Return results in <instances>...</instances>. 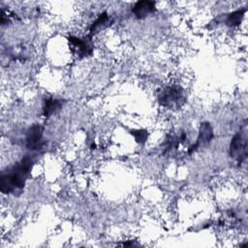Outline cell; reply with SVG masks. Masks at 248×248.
Returning a JSON list of instances; mask_svg holds the SVG:
<instances>
[{"mask_svg":"<svg viewBox=\"0 0 248 248\" xmlns=\"http://www.w3.org/2000/svg\"><path fill=\"white\" fill-rule=\"evenodd\" d=\"M33 166V159L30 156L23 157L16 165L8 171L3 172L0 178V189L4 194L15 193L24 187L25 180Z\"/></svg>","mask_w":248,"mask_h":248,"instance_id":"obj_1","label":"cell"},{"mask_svg":"<svg viewBox=\"0 0 248 248\" xmlns=\"http://www.w3.org/2000/svg\"><path fill=\"white\" fill-rule=\"evenodd\" d=\"M159 102L165 108H178L185 102L184 91L178 85H170L160 93Z\"/></svg>","mask_w":248,"mask_h":248,"instance_id":"obj_2","label":"cell"},{"mask_svg":"<svg viewBox=\"0 0 248 248\" xmlns=\"http://www.w3.org/2000/svg\"><path fill=\"white\" fill-rule=\"evenodd\" d=\"M247 140L245 131H240L232 139L230 145V155L232 158L237 159L238 162H242L246 158Z\"/></svg>","mask_w":248,"mask_h":248,"instance_id":"obj_3","label":"cell"},{"mask_svg":"<svg viewBox=\"0 0 248 248\" xmlns=\"http://www.w3.org/2000/svg\"><path fill=\"white\" fill-rule=\"evenodd\" d=\"M70 44L74 51L80 57H85L93 52V44L90 38L70 37Z\"/></svg>","mask_w":248,"mask_h":248,"instance_id":"obj_4","label":"cell"},{"mask_svg":"<svg viewBox=\"0 0 248 248\" xmlns=\"http://www.w3.org/2000/svg\"><path fill=\"white\" fill-rule=\"evenodd\" d=\"M212 138H213V130H212L211 125L207 122L202 123V125L200 127V132H199L197 141L194 145H192L189 148V153H192L193 151H195L196 149H198L200 147H203V146L207 145L211 141Z\"/></svg>","mask_w":248,"mask_h":248,"instance_id":"obj_5","label":"cell"},{"mask_svg":"<svg viewBox=\"0 0 248 248\" xmlns=\"http://www.w3.org/2000/svg\"><path fill=\"white\" fill-rule=\"evenodd\" d=\"M43 132L44 129L39 124H35L31 128H29L26 134V146L28 149L37 150L41 148Z\"/></svg>","mask_w":248,"mask_h":248,"instance_id":"obj_6","label":"cell"},{"mask_svg":"<svg viewBox=\"0 0 248 248\" xmlns=\"http://www.w3.org/2000/svg\"><path fill=\"white\" fill-rule=\"evenodd\" d=\"M155 11V3L152 1L137 2L133 8V13L138 18H144Z\"/></svg>","mask_w":248,"mask_h":248,"instance_id":"obj_7","label":"cell"},{"mask_svg":"<svg viewBox=\"0 0 248 248\" xmlns=\"http://www.w3.org/2000/svg\"><path fill=\"white\" fill-rule=\"evenodd\" d=\"M111 23V18L108 16V15L105 12L101 14L98 18L94 21V23L90 27V34L95 35L101 30L107 28Z\"/></svg>","mask_w":248,"mask_h":248,"instance_id":"obj_8","label":"cell"},{"mask_svg":"<svg viewBox=\"0 0 248 248\" xmlns=\"http://www.w3.org/2000/svg\"><path fill=\"white\" fill-rule=\"evenodd\" d=\"M63 102L62 100H58V99H46L45 101V106H44V115L46 117L50 116L51 114L57 112L61 108H62Z\"/></svg>","mask_w":248,"mask_h":248,"instance_id":"obj_9","label":"cell"},{"mask_svg":"<svg viewBox=\"0 0 248 248\" xmlns=\"http://www.w3.org/2000/svg\"><path fill=\"white\" fill-rule=\"evenodd\" d=\"M244 13H245V10H237V11H234L233 13H231L226 19V24L229 26L238 25L241 22Z\"/></svg>","mask_w":248,"mask_h":248,"instance_id":"obj_10","label":"cell"},{"mask_svg":"<svg viewBox=\"0 0 248 248\" xmlns=\"http://www.w3.org/2000/svg\"><path fill=\"white\" fill-rule=\"evenodd\" d=\"M131 134L140 143H144L148 138V133L145 130H133L131 131Z\"/></svg>","mask_w":248,"mask_h":248,"instance_id":"obj_11","label":"cell"}]
</instances>
